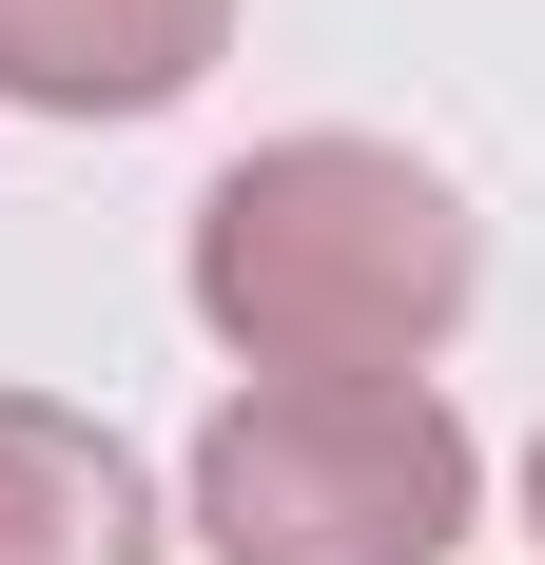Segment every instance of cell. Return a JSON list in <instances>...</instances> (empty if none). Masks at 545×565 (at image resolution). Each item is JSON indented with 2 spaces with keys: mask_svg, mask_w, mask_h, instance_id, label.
Wrapping results in <instances>:
<instances>
[{
  "mask_svg": "<svg viewBox=\"0 0 545 565\" xmlns=\"http://www.w3.org/2000/svg\"><path fill=\"white\" fill-rule=\"evenodd\" d=\"M157 468L117 449L98 409L58 391H0V565H157Z\"/></svg>",
  "mask_w": 545,
  "mask_h": 565,
  "instance_id": "obj_4",
  "label": "cell"
},
{
  "mask_svg": "<svg viewBox=\"0 0 545 565\" xmlns=\"http://www.w3.org/2000/svg\"><path fill=\"white\" fill-rule=\"evenodd\" d=\"M215 58H234V0H0V117H58V137L175 117Z\"/></svg>",
  "mask_w": 545,
  "mask_h": 565,
  "instance_id": "obj_3",
  "label": "cell"
},
{
  "mask_svg": "<svg viewBox=\"0 0 545 565\" xmlns=\"http://www.w3.org/2000/svg\"><path fill=\"white\" fill-rule=\"evenodd\" d=\"M175 292L234 371H448V332L488 312V215H468L448 157L312 117V137L215 157V195L175 234Z\"/></svg>",
  "mask_w": 545,
  "mask_h": 565,
  "instance_id": "obj_1",
  "label": "cell"
},
{
  "mask_svg": "<svg viewBox=\"0 0 545 565\" xmlns=\"http://www.w3.org/2000/svg\"><path fill=\"white\" fill-rule=\"evenodd\" d=\"M175 526L215 565H468L488 526V429L429 371H234Z\"/></svg>",
  "mask_w": 545,
  "mask_h": 565,
  "instance_id": "obj_2",
  "label": "cell"
},
{
  "mask_svg": "<svg viewBox=\"0 0 545 565\" xmlns=\"http://www.w3.org/2000/svg\"><path fill=\"white\" fill-rule=\"evenodd\" d=\"M526 546H545V429H526Z\"/></svg>",
  "mask_w": 545,
  "mask_h": 565,
  "instance_id": "obj_5",
  "label": "cell"
}]
</instances>
